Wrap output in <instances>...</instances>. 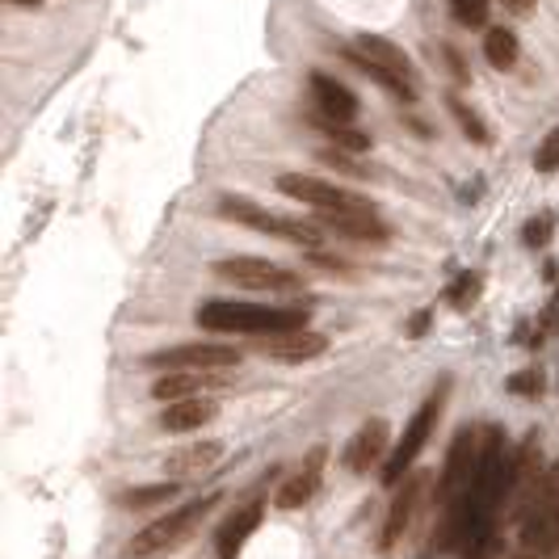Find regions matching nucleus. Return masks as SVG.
<instances>
[{
  "label": "nucleus",
  "mask_w": 559,
  "mask_h": 559,
  "mask_svg": "<svg viewBox=\"0 0 559 559\" xmlns=\"http://www.w3.org/2000/svg\"><path fill=\"white\" fill-rule=\"evenodd\" d=\"M194 320L206 333L227 336H278L308 329L311 308L308 304H240V299H211L194 311Z\"/></svg>",
  "instance_id": "f257e3e1"
},
{
  "label": "nucleus",
  "mask_w": 559,
  "mask_h": 559,
  "mask_svg": "<svg viewBox=\"0 0 559 559\" xmlns=\"http://www.w3.org/2000/svg\"><path fill=\"white\" fill-rule=\"evenodd\" d=\"M559 551V463L547 467L531 504L518 518V559H551Z\"/></svg>",
  "instance_id": "f03ea898"
},
{
  "label": "nucleus",
  "mask_w": 559,
  "mask_h": 559,
  "mask_svg": "<svg viewBox=\"0 0 559 559\" xmlns=\"http://www.w3.org/2000/svg\"><path fill=\"white\" fill-rule=\"evenodd\" d=\"M224 501V492H206V497H194V501L177 504L173 513H165V518H156L152 526H143L131 543H127V556L131 559H156L165 556V551H177L190 534L211 518V509Z\"/></svg>",
  "instance_id": "7ed1b4c3"
},
{
  "label": "nucleus",
  "mask_w": 559,
  "mask_h": 559,
  "mask_svg": "<svg viewBox=\"0 0 559 559\" xmlns=\"http://www.w3.org/2000/svg\"><path fill=\"white\" fill-rule=\"evenodd\" d=\"M224 219L249 227V231H261V236H274V240H286V245H299V249H316L324 240V227L320 224H304V219H290V215H274L265 206H257L249 198L224 194L219 206H215Z\"/></svg>",
  "instance_id": "20e7f679"
},
{
  "label": "nucleus",
  "mask_w": 559,
  "mask_h": 559,
  "mask_svg": "<svg viewBox=\"0 0 559 559\" xmlns=\"http://www.w3.org/2000/svg\"><path fill=\"white\" fill-rule=\"evenodd\" d=\"M447 388H450V379H442L433 392L425 395V404H420L417 413H413V420L404 425V438L395 442V450L388 454V463H383V472H379V479H383L388 488H395L400 479L413 472V463L420 459V450H425L429 433H433V425H438L442 408H447Z\"/></svg>",
  "instance_id": "39448f33"
},
{
  "label": "nucleus",
  "mask_w": 559,
  "mask_h": 559,
  "mask_svg": "<svg viewBox=\"0 0 559 559\" xmlns=\"http://www.w3.org/2000/svg\"><path fill=\"white\" fill-rule=\"evenodd\" d=\"M274 190L286 194L290 202H304L320 215H341V211H374V202L336 181H324V177H308V173H282L274 181Z\"/></svg>",
  "instance_id": "423d86ee"
},
{
  "label": "nucleus",
  "mask_w": 559,
  "mask_h": 559,
  "mask_svg": "<svg viewBox=\"0 0 559 559\" xmlns=\"http://www.w3.org/2000/svg\"><path fill=\"white\" fill-rule=\"evenodd\" d=\"M479 447H484V433H476L472 425H463L454 433V442L447 450V467H442V484H438V504L442 509H454V504L467 501V492L476 484Z\"/></svg>",
  "instance_id": "0eeeda50"
},
{
  "label": "nucleus",
  "mask_w": 559,
  "mask_h": 559,
  "mask_svg": "<svg viewBox=\"0 0 559 559\" xmlns=\"http://www.w3.org/2000/svg\"><path fill=\"white\" fill-rule=\"evenodd\" d=\"M215 278L245 286V290H304V278L270 257H219Z\"/></svg>",
  "instance_id": "6e6552de"
},
{
  "label": "nucleus",
  "mask_w": 559,
  "mask_h": 559,
  "mask_svg": "<svg viewBox=\"0 0 559 559\" xmlns=\"http://www.w3.org/2000/svg\"><path fill=\"white\" fill-rule=\"evenodd\" d=\"M240 358L245 354L236 345L202 341V345H173V349H160V354H147L143 362L152 370H236Z\"/></svg>",
  "instance_id": "1a4fd4ad"
},
{
  "label": "nucleus",
  "mask_w": 559,
  "mask_h": 559,
  "mask_svg": "<svg viewBox=\"0 0 559 559\" xmlns=\"http://www.w3.org/2000/svg\"><path fill=\"white\" fill-rule=\"evenodd\" d=\"M429 472H417V476H404L395 484V497H392V509H388V522H383V531H379V551H395V543L404 538V534L413 531V522H417L420 504L429 497Z\"/></svg>",
  "instance_id": "9d476101"
},
{
  "label": "nucleus",
  "mask_w": 559,
  "mask_h": 559,
  "mask_svg": "<svg viewBox=\"0 0 559 559\" xmlns=\"http://www.w3.org/2000/svg\"><path fill=\"white\" fill-rule=\"evenodd\" d=\"M388 454H392V425L383 417L366 420L362 429L349 438V447H345V472H354V476H370V472H383V463H388Z\"/></svg>",
  "instance_id": "9b49d317"
},
{
  "label": "nucleus",
  "mask_w": 559,
  "mask_h": 559,
  "mask_svg": "<svg viewBox=\"0 0 559 559\" xmlns=\"http://www.w3.org/2000/svg\"><path fill=\"white\" fill-rule=\"evenodd\" d=\"M231 383H236V370H168L152 383V395L160 404H173V400H190V395L224 392Z\"/></svg>",
  "instance_id": "f8f14e48"
},
{
  "label": "nucleus",
  "mask_w": 559,
  "mask_h": 559,
  "mask_svg": "<svg viewBox=\"0 0 559 559\" xmlns=\"http://www.w3.org/2000/svg\"><path fill=\"white\" fill-rule=\"evenodd\" d=\"M324 467H329V447H311L308 454H304V467L295 472V476L282 484L278 492H274V504L278 509H304V504L320 492V484H324Z\"/></svg>",
  "instance_id": "ddd939ff"
},
{
  "label": "nucleus",
  "mask_w": 559,
  "mask_h": 559,
  "mask_svg": "<svg viewBox=\"0 0 559 559\" xmlns=\"http://www.w3.org/2000/svg\"><path fill=\"white\" fill-rule=\"evenodd\" d=\"M324 349H329V336L311 333V329H295V333H278V336H261V354H265L270 362H282V366L311 362V358H320Z\"/></svg>",
  "instance_id": "4468645a"
},
{
  "label": "nucleus",
  "mask_w": 559,
  "mask_h": 559,
  "mask_svg": "<svg viewBox=\"0 0 559 559\" xmlns=\"http://www.w3.org/2000/svg\"><path fill=\"white\" fill-rule=\"evenodd\" d=\"M261 518H265V501L261 497H252L249 504H240L231 518H227L224 526L215 531V556L219 559H240L245 551V543H249L257 526H261Z\"/></svg>",
  "instance_id": "2eb2a0df"
},
{
  "label": "nucleus",
  "mask_w": 559,
  "mask_h": 559,
  "mask_svg": "<svg viewBox=\"0 0 559 559\" xmlns=\"http://www.w3.org/2000/svg\"><path fill=\"white\" fill-rule=\"evenodd\" d=\"M308 84H311V97H316V110L324 114V118H336V122H358L362 106H358V97H354L345 84L333 81L329 72H311Z\"/></svg>",
  "instance_id": "dca6fc26"
},
{
  "label": "nucleus",
  "mask_w": 559,
  "mask_h": 559,
  "mask_svg": "<svg viewBox=\"0 0 559 559\" xmlns=\"http://www.w3.org/2000/svg\"><path fill=\"white\" fill-rule=\"evenodd\" d=\"M215 413H219V404H215L211 395H190V400H173V404H165L160 417H156V425H160L165 433H194V429H202V425H211Z\"/></svg>",
  "instance_id": "f3484780"
},
{
  "label": "nucleus",
  "mask_w": 559,
  "mask_h": 559,
  "mask_svg": "<svg viewBox=\"0 0 559 559\" xmlns=\"http://www.w3.org/2000/svg\"><path fill=\"white\" fill-rule=\"evenodd\" d=\"M224 459V442H194V447L168 450L165 454V476L168 479H198L215 472Z\"/></svg>",
  "instance_id": "a211bd4d"
},
{
  "label": "nucleus",
  "mask_w": 559,
  "mask_h": 559,
  "mask_svg": "<svg viewBox=\"0 0 559 559\" xmlns=\"http://www.w3.org/2000/svg\"><path fill=\"white\" fill-rule=\"evenodd\" d=\"M316 224L324 227V231H333V236L358 240V245H379V240H388V236H392V231H388V224H383L374 211H341V215H320Z\"/></svg>",
  "instance_id": "6ab92c4d"
},
{
  "label": "nucleus",
  "mask_w": 559,
  "mask_h": 559,
  "mask_svg": "<svg viewBox=\"0 0 559 559\" xmlns=\"http://www.w3.org/2000/svg\"><path fill=\"white\" fill-rule=\"evenodd\" d=\"M354 47H358L374 68H383L388 76H395V81H404V84H413V88H417V68H413V59L404 56L395 43H388L383 34H358V38H354Z\"/></svg>",
  "instance_id": "aec40b11"
},
{
  "label": "nucleus",
  "mask_w": 559,
  "mask_h": 559,
  "mask_svg": "<svg viewBox=\"0 0 559 559\" xmlns=\"http://www.w3.org/2000/svg\"><path fill=\"white\" fill-rule=\"evenodd\" d=\"M484 56H488V63H492L497 72H509V68H518L522 43H518V34L509 26H492L484 34Z\"/></svg>",
  "instance_id": "412c9836"
},
{
  "label": "nucleus",
  "mask_w": 559,
  "mask_h": 559,
  "mask_svg": "<svg viewBox=\"0 0 559 559\" xmlns=\"http://www.w3.org/2000/svg\"><path fill=\"white\" fill-rule=\"evenodd\" d=\"M341 56L349 59V63H354V68H358L362 76H370V81L379 84V88H388L392 97H400V102H417V88H413V84L395 81V76H388L383 68H374V63H370V59H366L362 51H358V47H341Z\"/></svg>",
  "instance_id": "4be33fe9"
},
{
  "label": "nucleus",
  "mask_w": 559,
  "mask_h": 559,
  "mask_svg": "<svg viewBox=\"0 0 559 559\" xmlns=\"http://www.w3.org/2000/svg\"><path fill=\"white\" fill-rule=\"evenodd\" d=\"M311 127H316V131H324L333 147L358 152V156H362V152H370V135H366V131H358L354 122H336V118H324V114H316V118H311Z\"/></svg>",
  "instance_id": "5701e85b"
},
{
  "label": "nucleus",
  "mask_w": 559,
  "mask_h": 559,
  "mask_svg": "<svg viewBox=\"0 0 559 559\" xmlns=\"http://www.w3.org/2000/svg\"><path fill=\"white\" fill-rule=\"evenodd\" d=\"M316 156H320V165L324 168H336V173H345V177H354V181L374 177V168L366 165V160H354L358 152H345V147H333V143H329V147H320Z\"/></svg>",
  "instance_id": "b1692460"
},
{
  "label": "nucleus",
  "mask_w": 559,
  "mask_h": 559,
  "mask_svg": "<svg viewBox=\"0 0 559 559\" xmlns=\"http://www.w3.org/2000/svg\"><path fill=\"white\" fill-rule=\"evenodd\" d=\"M447 110L454 114V122H459V131H463L467 140H472V143H488V127H484V118H479V114L472 110V106H467L459 93H450V97H447Z\"/></svg>",
  "instance_id": "393cba45"
},
{
  "label": "nucleus",
  "mask_w": 559,
  "mask_h": 559,
  "mask_svg": "<svg viewBox=\"0 0 559 559\" xmlns=\"http://www.w3.org/2000/svg\"><path fill=\"white\" fill-rule=\"evenodd\" d=\"M177 479H168V484H147V488H131L127 497H122V504L127 509H152V504H173L177 501Z\"/></svg>",
  "instance_id": "a878e982"
},
{
  "label": "nucleus",
  "mask_w": 559,
  "mask_h": 559,
  "mask_svg": "<svg viewBox=\"0 0 559 559\" xmlns=\"http://www.w3.org/2000/svg\"><path fill=\"white\" fill-rule=\"evenodd\" d=\"M450 13H454L459 26H467V29L488 26V0H450Z\"/></svg>",
  "instance_id": "bb28decb"
},
{
  "label": "nucleus",
  "mask_w": 559,
  "mask_h": 559,
  "mask_svg": "<svg viewBox=\"0 0 559 559\" xmlns=\"http://www.w3.org/2000/svg\"><path fill=\"white\" fill-rule=\"evenodd\" d=\"M534 168L538 173H559V127H551L543 143L534 147Z\"/></svg>",
  "instance_id": "cd10ccee"
},
{
  "label": "nucleus",
  "mask_w": 559,
  "mask_h": 559,
  "mask_svg": "<svg viewBox=\"0 0 559 559\" xmlns=\"http://www.w3.org/2000/svg\"><path fill=\"white\" fill-rule=\"evenodd\" d=\"M513 395H522V400H534V395H543V370L531 366V370H518V374H509V383H504Z\"/></svg>",
  "instance_id": "c85d7f7f"
},
{
  "label": "nucleus",
  "mask_w": 559,
  "mask_h": 559,
  "mask_svg": "<svg viewBox=\"0 0 559 559\" xmlns=\"http://www.w3.org/2000/svg\"><path fill=\"white\" fill-rule=\"evenodd\" d=\"M476 295H479V274H463V278L450 286V304L463 311L467 304H476Z\"/></svg>",
  "instance_id": "c756f323"
},
{
  "label": "nucleus",
  "mask_w": 559,
  "mask_h": 559,
  "mask_svg": "<svg viewBox=\"0 0 559 559\" xmlns=\"http://www.w3.org/2000/svg\"><path fill=\"white\" fill-rule=\"evenodd\" d=\"M551 240V215H538V219H531V224L522 227V245L526 249H543Z\"/></svg>",
  "instance_id": "7c9ffc66"
},
{
  "label": "nucleus",
  "mask_w": 559,
  "mask_h": 559,
  "mask_svg": "<svg viewBox=\"0 0 559 559\" xmlns=\"http://www.w3.org/2000/svg\"><path fill=\"white\" fill-rule=\"evenodd\" d=\"M442 59H447V68L454 72V81H459V84L472 81V72H467V63H463V51H459V47H450V43H442Z\"/></svg>",
  "instance_id": "2f4dec72"
},
{
  "label": "nucleus",
  "mask_w": 559,
  "mask_h": 559,
  "mask_svg": "<svg viewBox=\"0 0 559 559\" xmlns=\"http://www.w3.org/2000/svg\"><path fill=\"white\" fill-rule=\"evenodd\" d=\"M504 13H513V17H526V13H534V0H501Z\"/></svg>",
  "instance_id": "473e14b6"
},
{
  "label": "nucleus",
  "mask_w": 559,
  "mask_h": 559,
  "mask_svg": "<svg viewBox=\"0 0 559 559\" xmlns=\"http://www.w3.org/2000/svg\"><path fill=\"white\" fill-rule=\"evenodd\" d=\"M425 329H429V311H420L417 320H413V329H408V333L420 336V333H425Z\"/></svg>",
  "instance_id": "72a5a7b5"
},
{
  "label": "nucleus",
  "mask_w": 559,
  "mask_h": 559,
  "mask_svg": "<svg viewBox=\"0 0 559 559\" xmlns=\"http://www.w3.org/2000/svg\"><path fill=\"white\" fill-rule=\"evenodd\" d=\"M4 4H13V9H38L43 0H4Z\"/></svg>",
  "instance_id": "f704fd0d"
}]
</instances>
